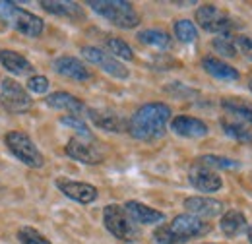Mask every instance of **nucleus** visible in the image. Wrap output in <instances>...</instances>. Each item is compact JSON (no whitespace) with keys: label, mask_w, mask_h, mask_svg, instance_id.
Wrapping results in <instances>:
<instances>
[{"label":"nucleus","mask_w":252,"mask_h":244,"mask_svg":"<svg viewBox=\"0 0 252 244\" xmlns=\"http://www.w3.org/2000/svg\"><path fill=\"white\" fill-rule=\"evenodd\" d=\"M171 130L185 138H204L208 134V126L200 119H192V117H177L171 122Z\"/></svg>","instance_id":"15"},{"label":"nucleus","mask_w":252,"mask_h":244,"mask_svg":"<svg viewBox=\"0 0 252 244\" xmlns=\"http://www.w3.org/2000/svg\"><path fill=\"white\" fill-rule=\"evenodd\" d=\"M88 6H92L94 12L109 20L111 24H115L117 28L130 30L140 24L138 12L130 2H125V0H90Z\"/></svg>","instance_id":"3"},{"label":"nucleus","mask_w":252,"mask_h":244,"mask_svg":"<svg viewBox=\"0 0 252 244\" xmlns=\"http://www.w3.org/2000/svg\"><path fill=\"white\" fill-rule=\"evenodd\" d=\"M189 179H190V183H192V186H194L196 190H200V192H216V190L221 188L220 175H218L214 169L202 165L200 161L192 165V169H190V173H189Z\"/></svg>","instance_id":"10"},{"label":"nucleus","mask_w":252,"mask_h":244,"mask_svg":"<svg viewBox=\"0 0 252 244\" xmlns=\"http://www.w3.org/2000/svg\"><path fill=\"white\" fill-rule=\"evenodd\" d=\"M57 186L61 188L64 196H68L70 200H76L80 204H92L97 198V188L88 183H76V181L61 179V181H57Z\"/></svg>","instance_id":"12"},{"label":"nucleus","mask_w":252,"mask_h":244,"mask_svg":"<svg viewBox=\"0 0 252 244\" xmlns=\"http://www.w3.org/2000/svg\"><path fill=\"white\" fill-rule=\"evenodd\" d=\"M138 39L144 45H150V47H156V49H169L171 47V37L165 31H159V30L140 31L138 33Z\"/></svg>","instance_id":"24"},{"label":"nucleus","mask_w":252,"mask_h":244,"mask_svg":"<svg viewBox=\"0 0 252 244\" xmlns=\"http://www.w3.org/2000/svg\"><path fill=\"white\" fill-rule=\"evenodd\" d=\"M82 55L86 61H90L92 64L99 66L103 72L119 78V80H125L128 78V68H125V64L117 61L115 57H111L109 53H103L101 49H95V47H84L82 49Z\"/></svg>","instance_id":"9"},{"label":"nucleus","mask_w":252,"mask_h":244,"mask_svg":"<svg viewBox=\"0 0 252 244\" xmlns=\"http://www.w3.org/2000/svg\"><path fill=\"white\" fill-rule=\"evenodd\" d=\"M64 126H70V128H74L82 138H86V140H92V132H90V128L84 124V121H80L78 117H74V115H68V117H63L61 119Z\"/></svg>","instance_id":"30"},{"label":"nucleus","mask_w":252,"mask_h":244,"mask_svg":"<svg viewBox=\"0 0 252 244\" xmlns=\"http://www.w3.org/2000/svg\"><path fill=\"white\" fill-rule=\"evenodd\" d=\"M214 49L223 55V57H235L237 55V47H235V37L231 33L227 35H220L214 39Z\"/></svg>","instance_id":"28"},{"label":"nucleus","mask_w":252,"mask_h":244,"mask_svg":"<svg viewBox=\"0 0 252 244\" xmlns=\"http://www.w3.org/2000/svg\"><path fill=\"white\" fill-rule=\"evenodd\" d=\"M41 6L57 16H68V18H80L82 16V8L76 2H51V0H43Z\"/></svg>","instance_id":"23"},{"label":"nucleus","mask_w":252,"mask_h":244,"mask_svg":"<svg viewBox=\"0 0 252 244\" xmlns=\"http://www.w3.org/2000/svg\"><path fill=\"white\" fill-rule=\"evenodd\" d=\"M45 101H47L49 107L59 109V111H68V113H72V115H80V113H84V109H86L84 103H82L78 97H74V95H70V93H66V92L53 93V95H49Z\"/></svg>","instance_id":"18"},{"label":"nucleus","mask_w":252,"mask_h":244,"mask_svg":"<svg viewBox=\"0 0 252 244\" xmlns=\"http://www.w3.org/2000/svg\"><path fill=\"white\" fill-rule=\"evenodd\" d=\"M0 103L10 113H24L32 107V97L16 80L4 78L0 82Z\"/></svg>","instance_id":"7"},{"label":"nucleus","mask_w":252,"mask_h":244,"mask_svg":"<svg viewBox=\"0 0 252 244\" xmlns=\"http://www.w3.org/2000/svg\"><path fill=\"white\" fill-rule=\"evenodd\" d=\"M198 161H200L202 165L210 167V169H214V167H218V169H239V167H241L239 161H233V159H229V157H220V155H204V157H200Z\"/></svg>","instance_id":"26"},{"label":"nucleus","mask_w":252,"mask_h":244,"mask_svg":"<svg viewBox=\"0 0 252 244\" xmlns=\"http://www.w3.org/2000/svg\"><path fill=\"white\" fill-rule=\"evenodd\" d=\"M175 35L183 43H192L198 37V31H196V26L192 22H189V20H179L175 24Z\"/></svg>","instance_id":"29"},{"label":"nucleus","mask_w":252,"mask_h":244,"mask_svg":"<svg viewBox=\"0 0 252 244\" xmlns=\"http://www.w3.org/2000/svg\"><path fill=\"white\" fill-rule=\"evenodd\" d=\"M107 49H109V53H113V55L119 57V59H125V61H132V59H134V53H132L130 45L125 43L123 39L111 37V39L107 41Z\"/></svg>","instance_id":"27"},{"label":"nucleus","mask_w":252,"mask_h":244,"mask_svg":"<svg viewBox=\"0 0 252 244\" xmlns=\"http://www.w3.org/2000/svg\"><path fill=\"white\" fill-rule=\"evenodd\" d=\"M0 20H4L8 26L28 37H39L45 28L41 18L28 10L18 8L14 2H0Z\"/></svg>","instance_id":"4"},{"label":"nucleus","mask_w":252,"mask_h":244,"mask_svg":"<svg viewBox=\"0 0 252 244\" xmlns=\"http://www.w3.org/2000/svg\"><path fill=\"white\" fill-rule=\"evenodd\" d=\"M221 107L229 115H233V117H237L241 121L251 122L252 124V105H249V103H245V101H241L237 97H229V99H223L221 101Z\"/></svg>","instance_id":"22"},{"label":"nucleus","mask_w":252,"mask_h":244,"mask_svg":"<svg viewBox=\"0 0 252 244\" xmlns=\"http://www.w3.org/2000/svg\"><path fill=\"white\" fill-rule=\"evenodd\" d=\"M18 237H20V241L24 244H51L41 233H37L32 227H24V229L18 233Z\"/></svg>","instance_id":"31"},{"label":"nucleus","mask_w":252,"mask_h":244,"mask_svg":"<svg viewBox=\"0 0 252 244\" xmlns=\"http://www.w3.org/2000/svg\"><path fill=\"white\" fill-rule=\"evenodd\" d=\"M169 119H171V109L165 103H148L132 115L128 122V132L136 140L152 142L165 134Z\"/></svg>","instance_id":"1"},{"label":"nucleus","mask_w":252,"mask_h":244,"mask_svg":"<svg viewBox=\"0 0 252 244\" xmlns=\"http://www.w3.org/2000/svg\"><path fill=\"white\" fill-rule=\"evenodd\" d=\"M90 119L94 121L95 126L107 130V132H123L126 130V122L121 115L113 113V111H97L90 109Z\"/></svg>","instance_id":"17"},{"label":"nucleus","mask_w":252,"mask_h":244,"mask_svg":"<svg viewBox=\"0 0 252 244\" xmlns=\"http://www.w3.org/2000/svg\"><path fill=\"white\" fill-rule=\"evenodd\" d=\"M66 155L86 165H97L103 161V153L84 138H72L66 146Z\"/></svg>","instance_id":"11"},{"label":"nucleus","mask_w":252,"mask_h":244,"mask_svg":"<svg viewBox=\"0 0 252 244\" xmlns=\"http://www.w3.org/2000/svg\"><path fill=\"white\" fill-rule=\"evenodd\" d=\"M53 68L57 74H61L64 78L70 80H78V82H86L90 80V70L84 66V62L74 59V57H61L53 62Z\"/></svg>","instance_id":"13"},{"label":"nucleus","mask_w":252,"mask_h":244,"mask_svg":"<svg viewBox=\"0 0 252 244\" xmlns=\"http://www.w3.org/2000/svg\"><path fill=\"white\" fill-rule=\"evenodd\" d=\"M126 214L130 215V219L134 223H140V225H152V223H159L165 219V215L154 210V208H148L146 204H140V202H126L125 206Z\"/></svg>","instance_id":"16"},{"label":"nucleus","mask_w":252,"mask_h":244,"mask_svg":"<svg viewBox=\"0 0 252 244\" xmlns=\"http://www.w3.org/2000/svg\"><path fill=\"white\" fill-rule=\"evenodd\" d=\"M196 22L200 24V28H204L210 33H218V35H227L233 30L231 18L225 12H221L220 8H216L214 4L200 6L196 10Z\"/></svg>","instance_id":"8"},{"label":"nucleus","mask_w":252,"mask_h":244,"mask_svg":"<svg viewBox=\"0 0 252 244\" xmlns=\"http://www.w3.org/2000/svg\"><path fill=\"white\" fill-rule=\"evenodd\" d=\"M210 231V223L196 215H177L171 223L156 229L154 233V243L156 244H181L190 239L202 237Z\"/></svg>","instance_id":"2"},{"label":"nucleus","mask_w":252,"mask_h":244,"mask_svg":"<svg viewBox=\"0 0 252 244\" xmlns=\"http://www.w3.org/2000/svg\"><path fill=\"white\" fill-rule=\"evenodd\" d=\"M185 208L190 212V215L196 217H216L223 212V204L214 198H204V196H192L185 200Z\"/></svg>","instance_id":"14"},{"label":"nucleus","mask_w":252,"mask_h":244,"mask_svg":"<svg viewBox=\"0 0 252 244\" xmlns=\"http://www.w3.org/2000/svg\"><path fill=\"white\" fill-rule=\"evenodd\" d=\"M0 62H2V66H4L8 72L18 74V76L32 72V64L26 61L22 55H18V53H14V51H0Z\"/></svg>","instance_id":"21"},{"label":"nucleus","mask_w":252,"mask_h":244,"mask_svg":"<svg viewBox=\"0 0 252 244\" xmlns=\"http://www.w3.org/2000/svg\"><path fill=\"white\" fill-rule=\"evenodd\" d=\"M6 146L24 165H28L32 169L43 167L45 159H43L41 152L35 148V144H33L32 138L28 134H24V132H10V134H6Z\"/></svg>","instance_id":"6"},{"label":"nucleus","mask_w":252,"mask_h":244,"mask_svg":"<svg viewBox=\"0 0 252 244\" xmlns=\"http://www.w3.org/2000/svg\"><path fill=\"white\" fill-rule=\"evenodd\" d=\"M103 221H105V227L111 235H115L119 241H125V243H134L138 241L140 237V231L138 227L134 225V221L130 219V215L126 214L125 208L117 206V204H111L105 208L103 212Z\"/></svg>","instance_id":"5"},{"label":"nucleus","mask_w":252,"mask_h":244,"mask_svg":"<svg viewBox=\"0 0 252 244\" xmlns=\"http://www.w3.org/2000/svg\"><path fill=\"white\" fill-rule=\"evenodd\" d=\"M249 241H251V244H252V225L249 227Z\"/></svg>","instance_id":"34"},{"label":"nucleus","mask_w":252,"mask_h":244,"mask_svg":"<svg viewBox=\"0 0 252 244\" xmlns=\"http://www.w3.org/2000/svg\"><path fill=\"white\" fill-rule=\"evenodd\" d=\"M221 126H223L225 134L235 138L237 142H245V144H251L252 142V130L249 126H245V122L221 121Z\"/></svg>","instance_id":"25"},{"label":"nucleus","mask_w":252,"mask_h":244,"mask_svg":"<svg viewBox=\"0 0 252 244\" xmlns=\"http://www.w3.org/2000/svg\"><path fill=\"white\" fill-rule=\"evenodd\" d=\"M247 229V217L237 212V210H229L221 219V231L227 237H237Z\"/></svg>","instance_id":"20"},{"label":"nucleus","mask_w":252,"mask_h":244,"mask_svg":"<svg viewBox=\"0 0 252 244\" xmlns=\"http://www.w3.org/2000/svg\"><path fill=\"white\" fill-rule=\"evenodd\" d=\"M235 47L239 53H243L247 59L252 61V37H245V35L235 37Z\"/></svg>","instance_id":"33"},{"label":"nucleus","mask_w":252,"mask_h":244,"mask_svg":"<svg viewBox=\"0 0 252 244\" xmlns=\"http://www.w3.org/2000/svg\"><path fill=\"white\" fill-rule=\"evenodd\" d=\"M28 90L33 93H45L49 90V80L45 76H32L28 80Z\"/></svg>","instance_id":"32"},{"label":"nucleus","mask_w":252,"mask_h":244,"mask_svg":"<svg viewBox=\"0 0 252 244\" xmlns=\"http://www.w3.org/2000/svg\"><path fill=\"white\" fill-rule=\"evenodd\" d=\"M249 90H251V92H252V76H251V78H249Z\"/></svg>","instance_id":"35"},{"label":"nucleus","mask_w":252,"mask_h":244,"mask_svg":"<svg viewBox=\"0 0 252 244\" xmlns=\"http://www.w3.org/2000/svg\"><path fill=\"white\" fill-rule=\"evenodd\" d=\"M202 66H204V70H206L210 76H214V78H218V80H225V82L239 80V72H237L235 68H231L229 64H225L223 61H220V59L206 57V59L202 61Z\"/></svg>","instance_id":"19"}]
</instances>
